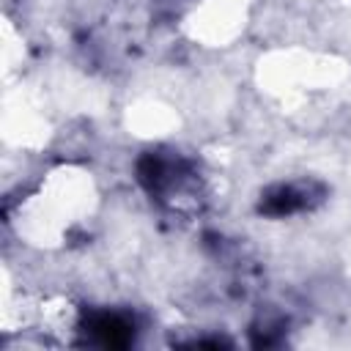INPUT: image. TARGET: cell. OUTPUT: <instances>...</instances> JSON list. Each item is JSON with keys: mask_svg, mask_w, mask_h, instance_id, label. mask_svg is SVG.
<instances>
[{"mask_svg": "<svg viewBox=\"0 0 351 351\" xmlns=\"http://www.w3.org/2000/svg\"><path fill=\"white\" fill-rule=\"evenodd\" d=\"M326 200V184L318 178H288L269 184L258 197V214L282 219L318 208Z\"/></svg>", "mask_w": 351, "mask_h": 351, "instance_id": "obj_2", "label": "cell"}, {"mask_svg": "<svg viewBox=\"0 0 351 351\" xmlns=\"http://www.w3.org/2000/svg\"><path fill=\"white\" fill-rule=\"evenodd\" d=\"M134 173L145 195L162 206L178 208L189 203L197 192V167L192 159L173 148L143 151L134 162Z\"/></svg>", "mask_w": 351, "mask_h": 351, "instance_id": "obj_1", "label": "cell"}, {"mask_svg": "<svg viewBox=\"0 0 351 351\" xmlns=\"http://www.w3.org/2000/svg\"><path fill=\"white\" fill-rule=\"evenodd\" d=\"M285 332V318L282 315H261L252 324V343L255 346H274Z\"/></svg>", "mask_w": 351, "mask_h": 351, "instance_id": "obj_4", "label": "cell"}, {"mask_svg": "<svg viewBox=\"0 0 351 351\" xmlns=\"http://www.w3.org/2000/svg\"><path fill=\"white\" fill-rule=\"evenodd\" d=\"M80 332L85 337V343L99 346V348H126L134 343L137 326L134 318L129 313L121 310H90L82 324Z\"/></svg>", "mask_w": 351, "mask_h": 351, "instance_id": "obj_3", "label": "cell"}]
</instances>
